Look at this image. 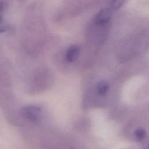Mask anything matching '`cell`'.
<instances>
[{
  "mask_svg": "<svg viewBox=\"0 0 149 149\" xmlns=\"http://www.w3.org/2000/svg\"><path fill=\"white\" fill-rule=\"evenodd\" d=\"M22 115L30 122H37L41 116V109L40 107L37 105H28L22 109Z\"/></svg>",
  "mask_w": 149,
  "mask_h": 149,
  "instance_id": "6da1fadb",
  "label": "cell"
},
{
  "mask_svg": "<svg viewBox=\"0 0 149 149\" xmlns=\"http://www.w3.org/2000/svg\"><path fill=\"white\" fill-rule=\"evenodd\" d=\"M111 18V12L109 9H104L100 10L95 16L94 21L98 24L107 23Z\"/></svg>",
  "mask_w": 149,
  "mask_h": 149,
  "instance_id": "7a4b0ae2",
  "label": "cell"
},
{
  "mask_svg": "<svg viewBox=\"0 0 149 149\" xmlns=\"http://www.w3.org/2000/svg\"><path fill=\"white\" fill-rule=\"evenodd\" d=\"M109 84L105 80H102L100 81L97 84V90L100 94L102 95H105L109 90Z\"/></svg>",
  "mask_w": 149,
  "mask_h": 149,
  "instance_id": "3957f363",
  "label": "cell"
},
{
  "mask_svg": "<svg viewBox=\"0 0 149 149\" xmlns=\"http://www.w3.org/2000/svg\"><path fill=\"white\" fill-rule=\"evenodd\" d=\"M79 53V49L77 47H72L71 48L68 52L66 55L67 59L70 61L72 62L76 59L77 55Z\"/></svg>",
  "mask_w": 149,
  "mask_h": 149,
  "instance_id": "277c9868",
  "label": "cell"
},
{
  "mask_svg": "<svg viewBox=\"0 0 149 149\" xmlns=\"http://www.w3.org/2000/svg\"><path fill=\"white\" fill-rule=\"evenodd\" d=\"M125 3V0H111L109 2V8L112 10L120 9Z\"/></svg>",
  "mask_w": 149,
  "mask_h": 149,
  "instance_id": "5b68a950",
  "label": "cell"
},
{
  "mask_svg": "<svg viewBox=\"0 0 149 149\" xmlns=\"http://www.w3.org/2000/svg\"><path fill=\"white\" fill-rule=\"evenodd\" d=\"M146 130L141 127L137 128L134 132L135 137L139 140H141L146 137Z\"/></svg>",
  "mask_w": 149,
  "mask_h": 149,
  "instance_id": "8992f818",
  "label": "cell"
},
{
  "mask_svg": "<svg viewBox=\"0 0 149 149\" xmlns=\"http://www.w3.org/2000/svg\"><path fill=\"white\" fill-rule=\"evenodd\" d=\"M69 149H74V148H69Z\"/></svg>",
  "mask_w": 149,
  "mask_h": 149,
  "instance_id": "52a82bcc",
  "label": "cell"
},
{
  "mask_svg": "<svg viewBox=\"0 0 149 149\" xmlns=\"http://www.w3.org/2000/svg\"><path fill=\"white\" fill-rule=\"evenodd\" d=\"M148 149H149V147H148Z\"/></svg>",
  "mask_w": 149,
  "mask_h": 149,
  "instance_id": "ba28073f",
  "label": "cell"
}]
</instances>
